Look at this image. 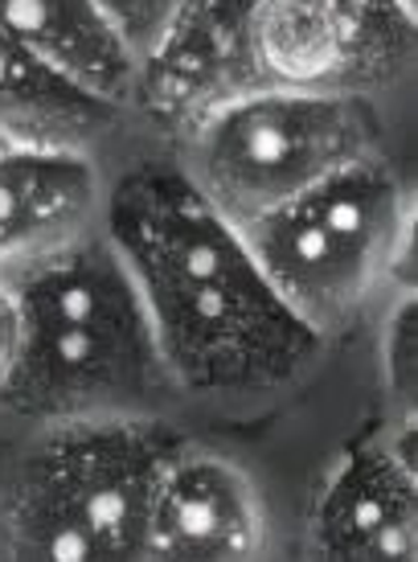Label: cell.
<instances>
[{"mask_svg": "<svg viewBox=\"0 0 418 562\" xmlns=\"http://www.w3.org/2000/svg\"><path fill=\"white\" fill-rule=\"evenodd\" d=\"M259 0H185L169 33L139 63L136 99L172 140L238 94L259 91L250 21Z\"/></svg>", "mask_w": 418, "mask_h": 562, "instance_id": "9", "label": "cell"}, {"mask_svg": "<svg viewBox=\"0 0 418 562\" xmlns=\"http://www.w3.org/2000/svg\"><path fill=\"white\" fill-rule=\"evenodd\" d=\"M99 231L136 283L177 398L259 406L320 366L328 341L295 321L242 231L177 160H139L108 181Z\"/></svg>", "mask_w": 418, "mask_h": 562, "instance_id": "1", "label": "cell"}, {"mask_svg": "<svg viewBox=\"0 0 418 562\" xmlns=\"http://www.w3.org/2000/svg\"><path fill=\"white\" fill-rule=\"evenodd\" d=\"M259 87L365 99L415 70L406 0H259L250 21Z\"/></svg>", "mask_w": 418, "mask_h": 562, "instance_id": "6", "label": "cell"}, {"mask_svg": "<svg viewBox=\"0 0 418 562\" xmlns=\"http://www.w3.org/2000/svg\"><path fill=\"white\" fill-rule=\"evenodd\" d=\"M382 386H386V427L415 443V296L410 288L386 304L382 325Z\"/></svg>", "mask_w": 418, "mask_h": 562, "instance_id": "13", "label": "cell"}, {"mask_svg": "<svg viewBox=\"0 0 418 562\" xmlns=\"http://www.w3.org/2000/svg\"><path fill=\"white\" fill-rule=\"evenodd\" d=\"M382 153L373 108L344 94L259 87L177 136V165L234 226H250L328 172Z\"/></svg>", "mask_w": 418, "mask_h": 562, "instance_id": "5", "label": "cell"}, {"mask_svg": "<svg viewBox=\"0 0 418 562\" xmlns=\"http://www.w3.org/2000/svg\"><path fill=\"white\" fill-rule=\"evenodd\" d=\"M124 108L66 79L63 70L0 33V140L13 148L91 153Z\"/></svg>", "mask_w": 418, "mask_h": 562, "instance_id": "12", "label": "cell"}, {"mask_svg": "<svg viewBox=\"0 0 418 562\" xmlns=\"http://www.w3.org/2000/svg\"><path fill=\"white\" fill-rule=\"evenodd\" d=\"M181 439L169 415L25 431L0 469V562H144L148 497Z\"/></svg>", "mask_w": 418, "mask_h": 562, "instance_id": "3", "label": "cell"}, {"mask_svg": "<svg viewBox=\"0 0 418 562\" xmlns=\"http://www.w3.org/2000/svg\"><path fill=\"white\" fill-rule=\"evenodd\" d=\"M103 172L91 153L0 148V276L99 231Z\"/></svg>", "mask_w": 418, "mask_h": 562, "instance_id": "10", "label": "cell"}, {"mask_svg": "<svg viewBox=\"0 0 418 562\" xmlns=\"http://www.w3.org/2000/svg\"><path fill=\"white\" fill-rule=\"evenodd\" d=\"M0 33L108 103L136 99L139 66L99 0H0Z\"/></svg>", "mask_w": 418, "mask_h": 562, "instance_id": "11", "label": "cell"}, {"mask_svg": "<svg viewBox=\"0 0 418 562\" xmlns=\"http://www.w3.org/2000/svg\"><path fill=\"white\" fill-rule=\"evenodd\" d=\"M115 33L124 37V46L132 49L136 66L156 49V42L169 33L177 13L185 9V0H99Z\"/></svg>", "mask_w": 418, "mask_h": 562, "instance_id": "14", "label": "cell"}, {"mask_svg": "<svg viewBox=\"0 0 418 562\" xmlns=\"http://www.w3.org/2000/svg\"><path fill=\"white\" fill-rule=\"evenodd\" d=\"M16 353H21V300L9 276H0V391L13 374Z\"/></svg>", "mask_w": 418, "mask_h": 562, "instance_id": "15", "label": "cell"}, {"mask_svg": "<svg viewBox=\"0 0 418 562\" xmlns=\"http://www.w3.org/2000/svg\"><path fill=\"white\" fill-rule=\"evenodd\" d=\"M304 562H418L410 439L377 423L332 456L308 501Z\"/></svg>", "mask_w": 418, "mask_h": 562, "instance_id": "7", "label": "cell"}, {"mask_svg": "<svg viewBox=\"0 0 418 562\" xmlns=\"http://www.w3.org/2000/svg\"><path fill=\"white\" fill-rule=\"evenodd\" d=\"M0 148H4V140H0Z\"/></svg>", "mask_w": 418, "mask_h": 562, "instance_id": "17", "label": "cell"}, {"mask_svg": "<svg viewBox=\"0 0 418 562\" xmlns=\"http://www.w3.org/2000/svg\"><path fill=\"white\" fill-rule=\"evenodd\" d=\"M21 300V353L0 411L21 431L169 415L177 391L148 313L103 231L9 276Z\"/></svg>", "mask_w": 418, "mask_h": 562, "instance_id": "2", "label": "cell"}, {"mask_svg": "<svg viewBox=\"0 0 418 562\" xmlns=\"http://www.w3.org/2000/svg\"><path fill=\"white\" fill-rule=\"evenodd\" d=\"M238 231L295 321L332 341L406 288L415 205L398 169L370 153Z\"/></svg>", "mask_w": 418, "mask_h": 562, "instance_id": "4", "label": "cell"}, {"mask_svg": "<svg viewBox=\"0 0 418 562\" xmlns=\"http://www.w3.org/2000/svg\"><path fill=\"white\" fill-rule=\"evenodd\" d=\"M144 562H271V509L238 460L181 439L156 472Z\"/></svg>", "mask_w": 418, "mask_h": 562, "instance_id": "8", "label": "cell"}, {"mask_svg": "<svg viewBox=\"0 0 418 562\" xmlns=\"http://www.w3.org/2000/svg\"><path fill=\"white\" fill-rule=\"evenodd\" d=\"M406 4H410V9H415V0H406Z\"/></svg>", "mask_w": 418, "mask_h": 562, "instance_id": "16", "label": "cell"}]
</instances>
